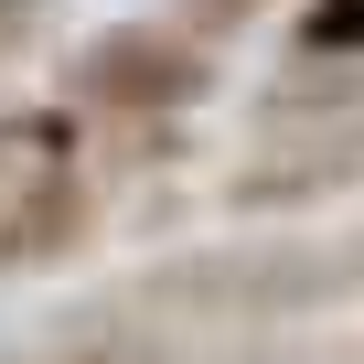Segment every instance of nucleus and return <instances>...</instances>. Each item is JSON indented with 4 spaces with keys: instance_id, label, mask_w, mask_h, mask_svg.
Here are the masks:
<instances>
[{
    "instance_id": "obj_3",
    "label": "nucleus",
    "mask_w": 364,
    "mask_h": 364,
    "mask_svg": "<svg viewBox=\"0 0 364 364\" xmlns=\"http://www.w3.org/2000/svg\"><path fill=\"white\" fill-rule=\"evenodd\" d=\"M300 54L311 65H364V0H311L300 11Z\"/></svg>"
},
{
    "instance_id": "obj_4",
    "label": "nucleus",
    "mask_w": 364,
    "mask_h": 364,
    "mask_svg": "<svg viewBox=\"0 0 364 364\" xmlns=\"http://www.w3.org/2000/svg\"><path fill=\"white\" fill-rule=\"evenodd\" d=\"M43 33H54V0H0V65H22Z\"/></svg>"
},
{
    "instance_id": "obj_2",
    "label": "nucleus",
    "mask_w": 364,
    "mask_h": 364,
    "mask_svg": "<svg viewBox=\"0 0 364 364\" xmlns=\"http://www.w3.org/2000/svg\"><path fill=\"white\" fill-rule=\"evenodd\" d=\"M204 97H215V43H193L182 22H107L65 54V107L86 118L161 129V118H193Z\"/></svg>"
},
{
    "instance_id": "obj_6",
    "label": "nucleus",
    "mask_w": 364,
    "mask_h": 364,
    "mask_svg": "<svg viewBox=\"0 0 364 364\" xmlns=\"http://www.w3.org/2000/svg\"><path fill=\"white\" fill-rule=\"evenodd\" d=\"M343 279H364V247H343Z\"/></svg>"
},
{
    "instance_id": "obj_5",
    "label": "nucleus",
    "mask_w": 364,
    "mask_h": 364,
    "mask_svg": "<svg viewBox=\"0 0 364 364\" xmlns=\"http://www.w3.org/2000/svg\"><path fill=\"white\" fill-rule=\"evenodd\" d=\"M54 364H107V353H97V343H86V353H54Z\"/></svg>"
},
{
    "instance_id": "obj_1",
    "label": "nucleus",
    "mask_w": 364,
    "mask_h": 364,
    "mask_svg": "<svg viewBox=\"0 0 364 364\" xmlns=\"http://www.w3.org/2000/svg\"><path fill=\"white\" fill-rule=\"evenodd\" d=\"M97 225L86 161H75V118L65 107H0V279L75 257Z\"/></svg>"
}]
</instances>
